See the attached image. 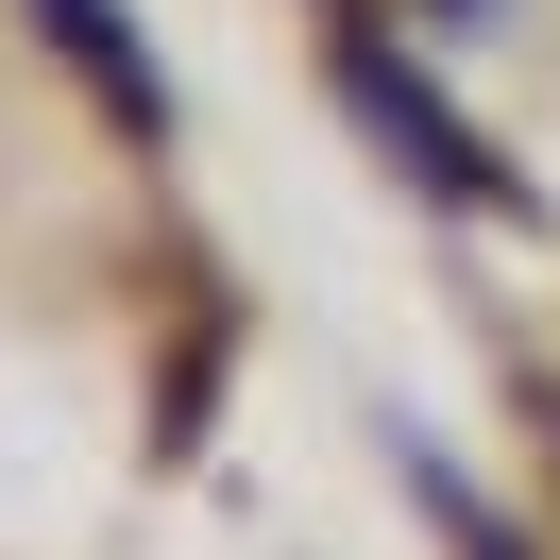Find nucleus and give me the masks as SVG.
Masks as SVG:
<instances>
[{"label": "nucleus", "mask_w": 560, "mask_h": 560, "mask_svg": "<svg viewBox=\"0 0 560 560\" xmlns=\"http://www.w3.org/2000/svg\"><path fill=\"white\" fill-rule=\"evenodd\" d=\"M340 103H357V119L390 137V171H408V187H458V205H510V187H492V153L458 137V119L424 103L408 69H390V51H340Z\"/></svg>", "instance_id": "f257e3e1"}, {"label": "nucleus", "mask_w": 560, "mask_h": 560, "mask_svg": "<svg viewBox=\"0 0 560 560\" xmlns=\"http://www.w3.org/2000/svg\"><path fill=\"white\" fill-rule=\"evenodd\" d=\"M35 18H51V51L85 69V103H103L119 137H171V85H153V51L119 35V0H35Z\"/></svg>", "instance_id": "f03ea898"}, {"label": "nucleus", "mask_w": 560, "mask_h": 560, "mask_svg": "<svg viewBox=\"0 0 560 560\" xmlns=\"http://www.w3.org/2000/svg\"><path fill=\"white\" fill-rule=\"evenodd\" d=\"M390 458H408V492L442 510V544H458V560H526V544H510V510H492L476 476H442V442H390Z\"/></svg>", "instance_id": "7ed1b4c3"}]
</instances>
